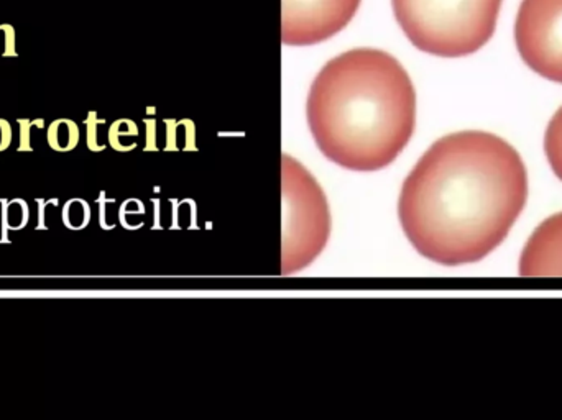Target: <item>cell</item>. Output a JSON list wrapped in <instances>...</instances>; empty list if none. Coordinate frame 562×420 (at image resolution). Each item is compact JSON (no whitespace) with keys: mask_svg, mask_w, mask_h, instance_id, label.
I'll use <instances>...</instances> for the list:
<instances>
[{"mask_svg":"<svg viewBox=\"0 0 562 420\" xmlns=\"http://www.w3.org/2000/svg\"><path fill=\"white\" fill-rule=\"evenodd\" d=\"M528 197L522 157L487 132L442 137L405 179L400 224L415 250L442 266L477 263L502 245Z\"/></svg>","mask_w":562,"mask_h":420,"instance_id":"6da1fadb","label":"cell"},{"mask_svg":"<svg viewBox=\"0 0 562 420\" xmlns=\"http://www.w3.org/2000/svg\"><path fill=\"white\" fill-rule=\"evenodd\" d=\"M306 113L314 142L329 161L350 171H378L400 157L415 132V86L391 55L352 50L316 76Z\"/></svg>","mask_w":562,"mask_h":420,"instance_id":"7a4b0ae2","label":"cell"},{"mask_svg":"<svg viewBox=\"0 0 562 420\" xmlns=\"http://www.w3.org/2000/svg\"><path fill=\"white\" fill-rule=\"evenodd\" d=\"M503 0H391L395 18L422 53L462 58L477 53L497 28Z\"/></svg>","mask_w":562,"mask_h":420,"instance_id":"3957f363","label":"cell"},{"mask_svg":"<svg viewBox=\"0 0 562 420\" xmlns=\"http://www.w3.org/2000/svg\"><path fill=\"white\" fill-rule=\"evenodd\" d=\"M283 246L281 273L308 268L331 235L327 199L317 181L301 163L283 157Z\"/></svg>","mask_w":562,"mask_h":420,"instance_id":"277c9868","label":"cell"},{"mask_svg":"<svg viewBox=\"0 0 562 420\" xmlns=\"http://www.w3.org/2000/svg\"><path fill=\"white\" fill-rule=\"evenodd\" d=\"M515 43L531 71L562 84V0H522Z\"/></svg>","mask_w":562,"mask_h":420,"instance_id":"5b68a950","label":"cell"},{"mask_svg":"<svg viewBox=\"0 0 562 420\" xmlns=\"http://www.w3.org/2000/svg\"><path fill=\"white\" fill-rule=\"evenodd\" d=\"M360 7V0H281V41L309 46L344 30Z\"/></svg>","mask_w":562,"mask_h":420,"instance_id":"8992f818","label":"cell"},{"mask_svg":"<svg viewBox=\"0 0 562 420\" xmlns=\"http://www.w3.org/2000/svg\"><path fill=\"white\" fill-rule=\"evenodd\" d=\"M522 276H562V212L546 219L519 258Z\"/></svg>","mask_w":562,"mask_h":420,"instance_id":"52a82bcc","label":"cell"},{"mask_svg":"<svg viewBox=\"0 0 562 420\" xmlns=\"http://www.w3.org/2000/svg\"><path fill=\"white\" fill-rule=\"evenodd\" d=\"M2 212H0V222H2V238L0 243H10L9 233L20 232L28 225L30 222V205L25 199H0Z\"/></svg>","mask_w":562,"mask_h":420,"instance_id":"ba28073f","label":"cell"},{"mask_svg":"<svg viewBox=\"0 0 562 420\" xmlns=\"http://www.w3.org/2000/svg\"><path fill=\"white\" fill-rule=\"evenodd\" d=\"M48 147L58 153H68L79 143V127L71 118H58L51 122L46 132Z\"/></svg>","mask_w":562,"mask_h":420,"instance_id":"9c48e42d","label":"cell"},{"mask_svg":"<svg viewBox=\"0 0 562 420\" xmlns=\"http://www.w3.org/2000/svg\"><path fill=\"white\" fill-rule=\"evenodd\" d=\"M544 152L554 174L562 181V106L556 110L546 130Z\"/></svg>","mask_w":562,"mask_h":420,"instance_id":"30bf717a","label":"cell"},{"mask_svg":"<svg viewBox=\"0 0 562 420\" xmlns=\"http://www.w3.org/2000/svg\"><path fill=\"white\" fill-rule=\"evenodd\" d=\"M61 219H63V225L68 230H82L91 222V207L84 199L74 197L64 204Z\"/></svg>","mask_w":562,"mask_h":420,"instance_id":"8fae6325","label":"cell"},{"mask_svg":"<svg viewBox=\"0 0 562 420\" xmlns=\"http://www.w3.org/2000/svg\"><path fill=\"white\" fill-rule=\"evenodd\" d=\"M35 127L43 128L45 120L43 118H35V120H28V118H18V128H20V140H18V152H33L32 147V130Z\"/></svg>","mask_w":562,"mask_h":420,"instance_id":"7c38bea8","label":"cell"},{"mask_svg":"<svg viewBox=\"0 0 562 420\" xmlns=\"http://www.w3.org/2000/svg\"><path fill=\"white\" fill-rule=\"evenodd\" d=\"M101 123H102V120L97 118L94 112H91L86 118V130H87L86 143H87V148H89L91 152H101V149L104 148V144L99 142V138H97V128H99Z\"/></svg>","mask_w":562,"mask_h":420,"instance_id":"4fadbf2b","label":"cell"},{"mask_svg":"<svg viewBox=\"0 0 562 420\" xmlns=\"http://www.w3.org/2000/svg\"><path fill=\"white\" fill-rule=\"evenodd\" d=\"M0 56H17L15 30L12 25H0Z\"/></svg>","mask_w":562,"mask_h":420,"instance_id":"5bb4252c","label":"cell"},{"mask_svg":"<svg viewBox=\"0 0 562 420\" xmlns=\"http://www.w3.org/2000/svg\"><path fill=\"white\" fill-rule=\"evenodd\" d=\"M38 205V222L35 230H48V224H46V215H48L50 207H58L60 200L58 197H51V199H43V197H37L35 199Z\"/></svg>","mask_w":562,"mask_h":420,"instance_id":"9a60e30c","label":"cell"},{"mask_svg":"<svg viewBox=\"0 0 562 420\" xmlns=\"http://www.w3.org/2000/svg\"><path fill=\"white\" fill-rule=\"evenodd\" d=\"M13 133H12V125L5 120V118H0V153L5 152L10 144H12Z\"/></svg>","mask_w":562,"mask_h":420,"instance_id":"2e32d148","label":"cell"}]
</instances>
